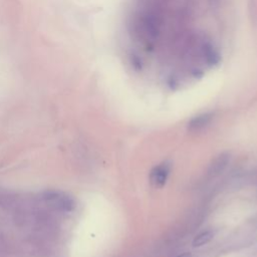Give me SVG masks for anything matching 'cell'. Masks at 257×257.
<instances>
[{
  "instance_id": "cell-1",
  "label": "cell",
  "mask_w": 257,
  "mask_h": 257,
  "mask_svg": "<svg viewBox=\"0 0 257 257\" xmlns=\"http://www.w3.org/2000/svg\"><path fill=\"white\" fill-rule=\"evenodd\" d=\"M170 170H171V165L168 162H164L158 165L157 167H155L150 174L151 185L156 189L162 188L167 182Z\"/></svg>"
},
{
  "instance_id": "cell-2",
  "label": "cell",
  "mask_w": 257,
  "mask_h": 257,
  "mask_svg": "<svg viewBox=\"0 0 257 257\" xmlns=\"http://www.w3.org/2000/svg\"><path fill=\"white\" fill-rule=\"evenodd\" d=\"M212 118V113H203L196 117H194L189 123H188V130L191 132H198L203 130Z\"/></svg>"
},
{
  "instance_id": "cell-3",
  "label": "cell",
  "mask_w": 257,
  "mask_h": 257,
  "mask_svg": "<svg viewBox=\"0 0 257 257\" xmlns=\"http://www.w3.org/2000/svg\"><path fill=\"white\" fill-rule=\"evenodd\" d=\"M229 159L230 158H229L228 154H221L220 156H218L213 161V163L211 164V166L209 168L208 173L211 176H216V175L220 174L225 169V167L227 166V164L229 162Z\"/></svg>"
},
{
  "instance_id": "cell-4",
  "label": "cell",
  "mask_w": 257,
  "mask_h": 257,
  "mask_svg": "<svg viewBox=\"0 0 257 257\" xmlns=\"http://www.w3.org/2000/svg\"><path fill=\"white\" fill-rule=\"evenodd\" d=\"M214 237V232L212 230H206V231H203L201 233H199L198 235H196V237L194 238L193 242H192V245L194 247H200V246H203L207 243H209Z\"/></svg>"
},
{
  "instance_id": "cell-5",
  "label": "cell",
  "mask_w": 257,
  "mask_h": 257,
  "mask_svg": "<svg viewBox=\"0 0 257 257\" xmlns=\"http://www.w3.org/2000/svg\"><path fill=\"white\" fill-rule=\"evenodd\" d=\"M177 257H193L192 256V254H190V253H183V254H181V255H178Z\"/></svg>"
}]
</instances>
